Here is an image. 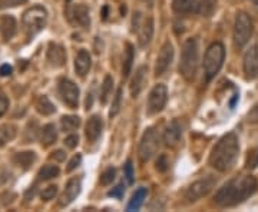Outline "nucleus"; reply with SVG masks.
I'll list each match as a JSON object with an SVG mask.
<instances>
[{"mask_svg":"<svg viewBox=\"0 0 258 212\" xmlns=\"http://www.w3.org/2000/svg\"><path fill=\"white\" fill-rule=\"evenodd\" d=\"M182 133H184L182 123L176 119L172 120V122L166 126L165 132H164V142H165L166 147H178L179 142H181V139H182Z\"/></svg>","mask_w":258,"mask_h":212,"instance_id":"14","label":"nucleus"},{"mask_svg":"<svg viewBox=\"0 0 258 212\" xmlns=\"http://www.w3.org/2000/svg\"><path fill=\"white\" fill-rule=\"evenodd\" d=\"M254 33V23L248 13L238 12L235 15L234 23V45L237 49H242L248 43V40Z\"/></svg>","mask_w":258,"mask_h":212,"instance_id":"6","label":"nucleus"},{"mask_svg":"<svg viewBox=\"0 0 258 212\" xmlns=\"http://www.w3.org/2000/svg\"><path fill=\"white\" fill-rule=\"evenodd\" d=\"M123 192H125V186L120 184L118 185L116 188H113L112 191H109V196H113V198H122V195H123Z\"/></svg>","mask_w":258,"mask_h":212,"instance_id":"42","label":"nucleus"},{"mask_svg":"<svg viewBox=\"0 0 258 212\" xmlns=\"http://www.w3.org/2000/svg\"><path fill=\"white\" fill-rule=\"evenodd\" d=\"M15 136H16V128L13 125L0 126V148L5 147L10 140H13Z\"/></svg>","mask_w":258,"mask_h":212,"instance_id":"29","label":"nucleus"},{"mask_svg":"<svg viewBox=\"0 0 258 212\" xmlns=\"http://www.w3.org/2000/svg\"><path fill=\"white\" fill-rule=\"evenodd\" d=\"M47 12L42 6H33L23 13L22 25L28 37L36 36L42 29L46 26Z\"/></svg>","mask_w":258,"mask_h":212,"instance_id":"5","label":"nucleus"},{"mask_svg":"<svg viewBox=\"0 0 258 212\" xmlns=\"http://www.w3.org/2000/svg\"><path fill=\"white\" fill-rule=\"evenodd\" d=\"M72 18L75 23H78L81 28L88 29L91 26V16H89V8L86 5H78L72 9Z\"/></svg>","mask_w":258,"mask_h":212,"instance_id":"20","label":"nucleus"},{"mask_svg":"<svg viewBox=\"0 0 258 212\" xmlns=\"http://www.w3.org/2000/svg\"><path fill=\"white\" fill-rule=\"evenodd\" d=\"M91 66H92V57L89 55L88 50H79V53L75 57V70L76 75H79L81 78H85L88 72L91 70Z\"/></svg>","mask_w":258,"mask_h":212,"instance_id":"19","label":"nucleus"},{"mask_svg":"<svg viewBox=\"0 0 258 212\" xmlns=\"http://www.w3.org/2000/svg\"><path fill=\"white\" fill-rule=\"evenodd\" d=\"M57 139V130L53 123H47L40 129V144L42 147H50Z\"/></svg>","mask_w":258,"mask_h":212,"instance_id":"23","label":"nucleus"},{"mask_svg":"<svg viewBox=\"0 0 258 212\" xmlns=\"http://www.w3.org/2000/svg\"><path fill=\"white\" fill-rule=\"evenodd\" d=\"M159 148V135L155 128H148L139 142L138 147V157L141 162H148L152 159L154 155L158 152Z\"/></svg>","mask_w":258,"mask_h":212,"instance_id":"7","label":"nucleus"},{"mask_svg":"<svg viewBox=\"0 0 258 212\" xmlns=\"http://www.w3.org/2000/svg\"><path fill=\"white\" fill-rule=\"evenodd\" d=\"M174 60V46L171 42H165V45L162 46L159 55L157 57V63H155V75L162 76L166 70L169 69V66Z\"/></svg>","mask_w":258,"mask_h":212,"instance_id":"12","label":"nucleus"},{"mask_svg":"<svg viewBox=\"0 0 258 212\" xmlns=\"http://www.w3.org/2000/svg\"><path fill=\"white\" fill-rule=\"evenodd\" d=\"M134 59H135V50L131 43H126V49H125V55H123V63H122V76L128 78L131 70H132V65H134Z\"/></svg>","mask_w":258,"mask_h":212,"instance_id":"26","label":"nucleus"},{"mask_svg":"<svg viewBox=\"0 0 258 212\" xmlns=\"http://www.w3.org/2000/svg\"><path fill=\"white\" fill-rule=\"evenodd\" d=\"M116 176V169L115 168H108L106 171H103L101 175V184L102 185H111Z\"/></svg>","mask_w":258,"mask_h":212,"instance_id":"35","label":"nucleus"},{"mask_svg":"<svg viewBox=\"0 0 258 212\" xmlns=\"http://www.w3.org/2000/svg\"><path fill=\"white\" fill-rule=\"evenodd\" d=\"M60 125H62V129H63L64 132H72V130L79 128V125H81V118H79V116H75V115H68V116H63V118H62Z\"/></svg>","mask_w":258,"mask_h":212,"instance_id":"31","label":"nucleus"},{"mask_svg":"<svg viewBox=\"0 0 258 212\" xmlns=\"http://www.w3.org/2000/svg\"><path fill=\"white\" fill-rule=\"evenodd\" d=\"M23 0H0V9H6V8H13L18 6L19 3H22Z\"/></svg>","mask_w":258,"mask_h":212,"instance_id":"44","label":"nucleus"},{"mask_svg":"<svg viewBox=\"0 0 258 212\" xmlns=\"http://www.w3.org/2000/svg\"><path fill=\"white\" fill-rule=\"evenodd\" d=\"M59 172H60V169L57 165H45L43 168H40L37 176L40 181H50L59 175Z\"/></svg>","mask_w":258,"mask_h":212,"instance_id":"30","label":"nucleus"},{"mask_svg":"<svg viewBox=\"0 0 258 212\" xmlns=\"http://www.w3.org/2000/svg\"><path fill=\"white\" fill-rule=\"evenodd\" d=\"M57 91L60 99L66 103L71 109H76L79 105V88L69 79H60L57 85Z\"/></svg>","mask_w":258,"mask_h":212,"instance_id":"10","label":"nucleus"},{"mask_svg":"<svg viewBox=\"0 0 258 212\" xmlns=\"http://www.w3.org/2000/svg\"><path fill=\"white\" fill-rule=\"evenodd\" d=\"M120 102H122V89H118L115 96H113V102H112V108L109 111V118H115L120 111Z\"/></svg>","mask_w":258,"mask_h":212,"instance_id":"34","label":"nucleus"},{"mask_svg":"<svg viewBox=\"0 0 258 212\" xmlns=\"http://www.w3.org/2000/svg\"><path fill=\"white\" fill-rule=\"evenodd\" d=\"M103 130V120L99 115H93L89 118L86 128H85V136L89 142H96Z\"/></svg>","mask_w":258,"mask_h":212,"instance_id":"17","label":"nucleus"},{"mask_svg":"<svg viewBox=\"0 0 258 212\" xmlns=\"http://www.w3.org/2000/svg\"><path fill=\"white\" fill-rule=\"evenodd\" d=\"M247 120L249 123H254V125H258V103L252 106V109L248 112L247 115Z\"/></svg>","mask_w":258,"mask_h":212,"instance_id":"39","label":"nucleus"},{"mask_svg":"<svg viewBox=\"0 0 258 212\" xmlns=\"http://www.w3.org/2000/svg\"><path fill=\"white\" fill-rule=\"evenodd\" d=\"M125 178H126L129 185L134 184V166H132L131 161H128L126 165H125Z\"/></svg>","mask_w":258,"mask_h":212,"instance_id":"38","label":"nucleus"},{"mask_svg":"<svg viewBox=\"0 0 258 212\" xmlns=\"http://www.w3.org/2000/svg\"><path fill=\"white\" fill-rule=\"evenodd\" d=\"M245 168L248 171H252L258 168V147L252 148L248 151V155H247V159H245Z\"/></svg>","mask_w":258,"mask_h":212,"instance_id":"33","label":"nucleus"},{"mask_svg":"<svg viewBox=\"0 0 258 212\" xmlns=\"http://www.w3.org/2000/svg\"><path fill=\"white\" fill-rule=\"evenodd\" d=\"M154 19L151 16L148 18H144L141 20L139 26L137 28V32H138V42L141 47H147L151 40H152V36H154Z\"/></svg>","mask_w":258,"mask_h":212,"instance_id":"15","label":"nucleus"},{"mask_svg":"<svg viewBox=\"0 0 258 212\" xmlns=\"http://www.w3.org/2000/svg\"><path fill=\"white\" fill-rule=\"evenodd\" d=\"M16 19L13 16H3L0 19V35L5 40H10L16 33Z\"/></svg>","mask_w":258,"mask_h":212,"instance_id":"21","label":"nucleus"},{"mask_svg":"<svg viewBox=\"0 0 258 212\" xmlns=\"http://www.w3.org/2000/svg\"><path fill=\"white\" fill-rule=\"evenodd\" d=\"M46 60L52 67H62L66 63V52L60 45L57 43H50L49 49H47Z\"/></svg>","mask_w":258,"mask_h":212,"instance_id":"16","label":"nucleus"},{"mask_svg":"<svg viewBox=\"0 0 258 212\" xmlns=\"http://www.w3.org/2000/svg\"><path fill=\"white\" fill-rule=\"evenodd\" d=\"M13 161L22 169H29L30 166L36 162V154L35 152H30V151H28V152H20V154L15 155Z\"/></svg>","mask_w":258,"mask_h":212,"instance_id":"24","label":"nucleus"},{"mask_svg":"<svg viewBox=\"0 0 258 212\" xmlns=\"http://www.w3.org/2000/svg\"><path fill=\"white\" fill-rule=\"evenodd\" d=\"M168 161H166V157L165 155H161V157L158 158L157 161V169L159 172H165L166 169H168Z\"/></svg>","mask_w":258,"mask_h":212,"instance_id":"41","label":"nucleus"},{"mask_svg":"<svg viewBox=\"0 0 258 212\" xmlns=\"http://www.w3.org/2000/svg\"><path fill=\"white\" fill-rule=\"evenodd\" d=\"M8 108H9V101H8V98L3 96V95H0V118L6 113Z\"/></svg>","mask_w":258,"mask_h":212,"instance_id":"43","label":"nucleus"},{"mask_svg":"<svg viewBox=\"0 0 258 212\" xmlns=\"http://www.w3.org/2000/svg\"><path fill=\"white\" fill-rule=\"evenodd\" d=\"M147 188H138V189L135 191V194L132 195V199L129 201L128 206H126V211H138L139 208L142 206L144 201L147 199Z\"/></svg>","mask_w":258,"mask_h":212,"instance_id":"25","label":"nucleus"},{"mask_svg":"<svg viewBox=\"0 0 258 212\" xmlns=\"http://www.w3.org/2000/svg\"><path fill=\"white\" fill-rule=\"evenodd\" d=\"M200 65V46L197 39H186L182 45L181 62H179V74L182 75L186 82H192L198 72Z\"/></svg>","mask_w":258,"mask_h":212,"instance_id":"3","label":"nucleus"},{"mask_svg":"<svg viewBox=\"0 0 258 212\" xmlns=\"http://www.w3.org/2000/svg\"><path fill=\"white\" fill-rule=\"evenodd\" d=\"M242 67L247 81H255L258 79V39L255 45L249 47V50L245 52L244 60H242Z\"/></svg>","mask_w":258,"mask_h":212,"instance_id":"11","label":"nucleus"},{"mask_svg":"<svg viewBox=\"0 0 258 212\" xmlns=\"http://www.w3.org/2000/svg\"><path fill=\"white\" fill-rule=\"evenodd\" d=\"M78 144H79V136L78 135H69L68 138L64 139V145L69 149H75L78 147Z\"/></svg>","mask_w":258,"mask_h":212,"instance_id":"40","label":"nucleus"},{"mask_svg":"<svg viewBox=\"0 0 258 212\" xmlns=\"http://www.w3.org/2000/svg\"><path fill=\"white\" fill-rule=\"evenodd\" d=\"M258 182L254 176L242 175L231 179L215 194L214 202L221 208H231L242 203L257 191Z\"/></svg>","mask_w":258,"mask_h":212,"instance_id":"1","label":"nucleus"},{"mask_svg":"<svg viewBox=\"0 0 258 212\" xmlns=\"http://www.w3.org/2000/svg\"><path fill=\"white\" fill-rule=\"evenodd\" d=\"M112 88H113V79H112V76L106 75V76H105V79H103V82H102V88H101L102 105H105V103L108 102V99H109V96H111V93H112Z\"/></svg>","mask_w":258,"mask_h":212,"instance_id":"32","label":"nucleus"},{"mask_svg":"<svg viewBox=\"0 0 258 212\" xmlns=\"http://www.w3.org/2000/svg\"><path fill=\"white\" fill-rule=\"evenodd\" d=\"M224 59H225V47L220 42L212 43L211 46L207 49L205 56H204V72L208 82L220 72V69L224 65Z\"/></svg>","mask_w":258,"mask_h":212,"instance_id":"4","label":"nucleus"},{"mask_svg":"<svg viewBox=\"0 0 258 212\" xmlns=\"http://www.w3.org/2000/svg\"><path fill=\"white\" fill-rule=\"evenodd\" d=\"M166 101H168V89L165 85L158 83L154 86L148 96V113L149 115H157L165 108Z\"/></svg>","mask_w":258,"mask_h":212,"instance_id":"9","label":"nucleus"},{"mask_svg":"<svg viewBox=\"0 0 258 212\" xmlns=\"http://www.w3.org/2000/svg\"><path fill=\"white\" fill-rule=\"evenodd\" d=\"M172 9L176 15H189L198 10L195 0H172Z\"/></svg>","mask_w":258,"mask_h":212,"instance_id":"22","label":"nucleus"},{"mask_svg":"<svg viewBox=\"0 0 258 212\" xmlns=\"http://www.w3.org/2000/svg\"><path fill=\"white\" fill-rule=\"evenodd\" d=\"M215 10H217V0H201L197 13H200L203 18H211Z\"/></svg>","mask_w":258,"mask_h":212,"instance_id":"28","label":"nucleus"},{"mask_svg":"<svg viewBox=\"0 0 258 212\" xmlns=\"http://www.w3.org/2000/svg\"><path fill=\"white\" fill-rule=\"evenodd\" d=\"M240 152L238 138L234 132L224 135L212 149L210 155V165L218 172H228L235 165Z\"/></svg>","mask_w":258,"mask_h":212,"instance_id":"2","label":"nucleus"},{"mask_svg":"<svg viewBox=\"0 0 258 212\" xmlns=\"http://www.w3.org/2000/svg\"><path fill=\"white\" fill-rule=\"evenodd\" d=\"M36 109L37 112L40 113V115H43V116H49V115H52V113H55V106H53V103L49 101V98L47 96H39L37 98L36 102Z\"/></svg>","mask_w":258,"mask_h":212,"instance_id":"27","label":"nucleus"},{"mask_svg":"<svg viewBox=\"0 0 258 212\" xmlns=\"http://www.w3.org/2000/svg\"><path fill=\"white\" fill-rule=\"evenodd\" d=\"M56 194H57V186H56V185H49V186H46V188L42 191L40 196H42L43 201H50V199L55 198Z\"/></svg>","mask_w":258,"mask_h":212,"instance_id":"36","label":"nucleus"},{"mask_svg":"<svg viewBox=\"0 0 258 212\" xmlns=\"http://www.w3.org/2000/svg\"><path fill=\"white\" fill-rule=\"evenodd\" d=\"M81 191H82V181H81V178L69 179L66 186H64L63 192H62L60 198H59V205L60 206L71 205L76 199V196L81 194Z\"/></svg>","mask_w":258,"mask_h":212,"instance_id":"13","label":"nucleus"},{"mask_svg":"<svg viewBox=\"0 0 258 212\" xmlns=\"http://www.w3.org/2000/svg\"><path fill=\"white\" fill-rule=\"evenodd\" d=\"M81 162H82V155H81V154L75 155V157L69 161L68 166H66V172H72V171H75L78 166L81 165Z\"/></svg>","mask_w":258,"mask_h":212,"instance_id":"37","label":"nucleus"},{"mask_svg":"<svg viewBox=\"0 0 258 212\" xmlns=\"http://www.w3.org/2000/svg\"><path fill=\"white\" fill-rule=\"evenodd\" d=\"M147 66H139L137 69V72L134 75L132 81H131V86H129V91H131V96L132 98H137L139 96V93L142 92L145 82H147Z\"/></svg>","mask_w":258,"mask_h":212,"instance_id":"18","label":"nucleus"},{"mask_svg":"<svg viewBox=\"0 0 258 212\" xmlns=\"http://www.w3.org/2000/svg\"><path fill=\"white\" fill-rule=\"evenodd\" d=\"M12 74V66L2 65L0 66V76H9Z\"/></svg>","mask_w":258,"mask_h":212,"instance_id":"46","label":"nucleus"},{"mask_svg":"<svg viewBox=\"0 0 258 212\" xmlns=\"http://www.w3.org/2000/svg\"><path fill=\"white\" fill-rule=\"evenodd\" d=\"M215 179L212 176H204L201 179L195 181L189 185L185 191V199L189 203L197 202L201 198L207 196L212 191V188L215 186Z\"/></svg>","mask_w":258,"mask_h":212,"instance_id":"8","label":"nucleus"},{"mask_svg":"<svg viewBox=\"0 0 258 212\" xmlns=\"http://www.w3.org/2000/svg\"><path fill=\"white\" fill-rule=\"evenodd\" d=\"M50 158L52 159H55L56 162H62V161H64V158H66V154H64L63 151H56V152H53L52 155H50Z\"/></svg>","mask_w":258,"mask_h":212,"instance_id":"45","label":"nucleus"}]
</instances>
